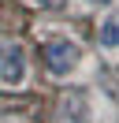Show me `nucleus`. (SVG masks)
Returning <instances> with one entry per match:
<instances>
[{"instance_id":"f257e3e1","label":"nucleus","mask_w":119,"mask_h":123,"mask_svg":"<svg viewBox=\"0 0 119 123\" xmlns=\"http://www.w3.org/2000/svg\"><path fill=\"white\" fill-rule=\"evenodd\" d=\"M78 60H82V49L74 45V41H48L45 45V67L52 71V75H71L74 67H78Z\"/></svg>"},{"instance_id":"f03ea898","label":"nucleus","mask_w":119,"mask_h":123,"mask_svg":"<svg viewBox=\"0 0 119 123\" xmlns=\"http://www.w3.org/2000/svg\"><path fill=\"white\" fill-rule=\"evenodd\" d=\"M26 78V56L19 45H0V86H22Z\"/></svg>"},{"instance_id":"7ed1b4c3","label":"nucleus","mask_w":119,"mask_h":123,"mask_svg":"<svg viewBox=\"0 0 119 123\" xmlns=\"http://www.w3.org/2000/svg\"><path fill=\"white\" fill-rule=\"evenodd\" d=\"M101 45L104 49H115L119 45V23H115V19H108V23L101 26Z\"/></svg>"},{"instance_id":"20e7f679","label":"nucleus","mask_w":119,"mask_h":123,"mask_svg":"<svg viewBox=\"0 0 119 123\" xmlns=\"http://www.w3.org/2000/svg\"><path fill=\"white\" fill-rule=\"evenodd\" d=\"M37 4H41V8H63L67 0H37Z\"/></svg>"},{"instance_id":"39448f33","label":"nucleus","mask_w":119,"mask_h":123,"mask_svg":"<svg viewBox=\"0 0 119 123\" xmlns=\"http://www.w3.org/2000/svg\"><path fill=\"white\" fill-rule=\"evenodd\" d=\"M89 4H112V0H89Z\"/></svg>"}]
</instances>
